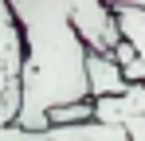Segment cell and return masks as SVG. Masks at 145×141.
<instances>
[{
    "label": "cell",
    "instance_id": "obj_3",
    "mask_svg": "<svg viewBox=\"0 0 145 141\" xmlns=\"http://www.w3.org/2000/svg\"><path fill=\"white\" fill-rule=\"evenodd\" d=\"M125 86H129V78L118 67V59L110 51H90L86 47V94L102 98V94H121Z\"/></svg>",
    "mask_w": 145,
    "mask_h": 141
},
{
    "label": "cell",
    "instance_id": "obj_5",
    "mask_svg": "<svg viewBox=\"0 0 145 141\" xmlns=\"http://www.w3.org/2000/svg\"><path fill=\"white\" fill-rule=\"evenodd\" d=\"M106 4H110V8H114V4H137V8H145V0H106Z\"/></svg>",
    "mask_w": 145,
    "mask_h": 141
},
{
    "label": "cell",
    "instance_id": "obj_1",
    "mask_svg": "<svg viewBox=\"0 0 145 141\" xmlns=\"http://www.w3.org/2000/svg\"><path fill=\"white\" fill-rule=\"evenodd\" d=\"M24 35V94L16 121L0 125V141H27L47 114L86 94V47L114 51L121 39L106 0H8Z\"/></svg>",
    "mask_w": 145,
    "mask_h": 141
},
{
    "label": "cell",
    "instance_id": "obj_2",
    "mask_svg": "<svg viewBox=\"0 0 145 141\" xmlns=\"http://www.w3.org/2000/svg\"><path fill=\"white\" fill-rule=\"evenodd\" d=\"M24 94V35L8 0H0V125L16 121Z\"/></svg>",
    "mask_w": 145,
    "mask_h": 141
},
{
    "label": "cell",
    "instance_id": "obj_4",
    "mask_svg": "<svg viewBox=\"0 0 145 141\" xmlns=\"http://www.w3.org/2000/svg\"><path fill=\"white\" fill-rule=\"evenodd\" d=\"M118 125H121V129H125V137H129V141H145V114H133V118H121Z\"/></svg>",
    "mask_w": 145,
    "mask_h": 141
}]
</instances>
